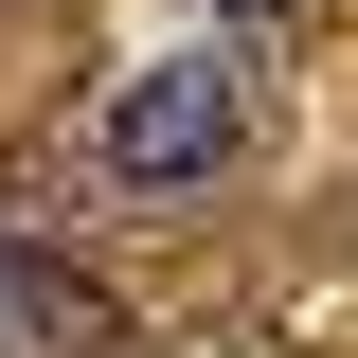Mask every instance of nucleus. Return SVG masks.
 <instances>
[{
    "mask_svg": "<svg viewBox=\"0 0 358 358\" xmlns=\"http://www.w3.org/2000/svg\"><path fill=\"white\" fill-rule=\"evenodd\" d=\"M233 143H251V72L233 54H162V72L108 90V126H90V162L143 179V197H179V179H215Z\"/></svg>",
    "mask_w": 358,
    "mask_h": 358,
    "instance_id": "nucleus-1",
    "label": "nucleus"
},
{
    "mask_svg": "<svg viewBox=\"0 0 358 358\" xmlns=\"http://www.w3.org/2000/svg\"><path fill=\"white\" fill-rule=\"evenodd\" d=\"M215 18H305V0H215Z\"/></svg>",
    "mask_w": 358,
    "mask_h": 358,
    "instance_id": "nucleus-3",
    "label": "nucleus"
},
{
    "mask_svg": "<svg viewBox=\"0 0 358 358\" xmlns=\"http://www.w3.org/2000/svg\"><path fill=\"white\" fill-rule=\"evenodd\" d=\"M0 358H108V305L54 251H18V233H0Z\"/></svg>",
    "mask_w": 358,
    "mask_h": 358,
    "instance_id": "nucleus-2",
    "label": "nucleus"
}]
</instances>
